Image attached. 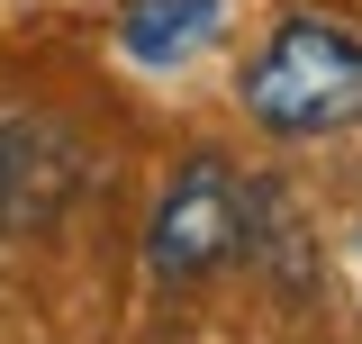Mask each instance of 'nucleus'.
<instances>
[{
  "label": "nucleus",
  "instance_id": "obj_1",
  "mask_svg": "<svg viewBox=\"0 0 362 344\" xmlns=\"http://www.w3.org/2000/svg\"><path fill=\"white\" fill-rule=\"evenodd\" d=\"M245 109L272 136H326L362 118V37L335 18H281L245 64Z\"/></svg>",
  "mask_w": 362,
  "mask_h": 344
},
{
  "label": "nucleus",
  "instance_id": "obj_2",
  "mask_svg": "<svg viewBox=\"0 0 362 344\" xmlns=\"http://www.w3.org/2000/svg\"><path fill=\"white\" fill-rule=\"evenodd\" d=\"M245 245H254V181H235L226 154H190L145 217V272L163 290H190L218 263H235Z\"/></svg>",
  "mask_w": 362,
  "mask_h": 344
},
{
  "label": "nucleus",
  "instance_id": "obj_3",
  "mask_svg": "<svg viewBox=\"0 0 362 344\" xmlns=\"http://www.w3.org/2000/svg\"><path fill=\"white\" fill-rule=\"evenodd\" d=\"M73 145L54 118H0V227H54L73 200Z\"/></svg>",
  "mask_w": 362,
  "mask_h": 344
},
{
  "label": "nucleus",
  "instance_id": "obj_4",
  "mask_svg": "<svg viewBox=\"0 0 362 344\" xmlns=\"http://www.w3.org/2000/svg\"><path fill=\"white\" fill-rule=\"evenodd\" d=\"M218 0H136L127 18H118V45H127L136 64H190L199 45L218 37Z\"/></svg>",
  "mask_w": 362,
  "mask_h": 344
}]
</instances>
